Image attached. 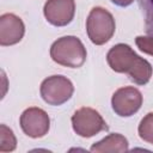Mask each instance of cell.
I'll return each mask as SVG.
<instances>
[{"instance_id":"obj_1","label":"cell","mask_w":153,"mask_h":153,"mask_svg":"<svg viewBox=\"0 0 153 153\" xmlns=\"http://www.w3.org/2000/svg\"><path fill=\"white\" fill-rule=\"evenodd\" d=\"M110 68L117 73H127L129 79L136 85H146L152 76L151 63L140 57L128 44H115L106 54Z\"/></svg>"},{"instance_id":"obj_2","label":"cell","mask_w":153,"mask_h":153,"mask_svg":"<svg viewBox=\"0 0 153 153\" xmlns=\"http://www.w3.org/2000/svg\"><path fill=\"white\" fill-rule=\"evenodd\" d=\"M86 48L75 36H63L50 47V57L57 65L68 68H79L86 61Z\"/></svg>"},{"instance_id":"obj_3","label":"cell","mask_w":153,"mask_h":153,"mask_svg":"<svg viewBox=\"0 0 153 153\" xmlns=\"http://www.w3.org/2000/svg\"><path fill=\"white\" fill-rule=\"evenodd\" d=\"M116 29L112 14L103 7H93L86 19V31L90 41L96 45L105 44L114 36Z\"/></svg>"},{"instance_id":"obj_4","label":"cell","mask_w":153,"mask_h":153,"mask_svg":"<svg viewBox=\"0 0 153 153\" xmlns=\"http://www.w3.org/2000/svg\"><path fill=\"white\" fill-rule=\"evenodd\" d=\"M74 86L72 81L63 75H51L45 78L39 87L42 99L49 105H62L73 96Z\"/></svg>"},{"instance_id":"obj_5","label":"cell","mask_w":153,"mask_h":153,"mask_svg":"<svg viewBox=\"0 0 153 153\" xmlns=\"http://www.w3.org/2000/svg\"><path fill=\"white\" fill-rule=\"evenodd\" d=\"M71 121L73 130L81 137H91L100 131L108 130V124L102 115L88 106L78 109L72 115Z\"/></svg>"},{"instance_id":"obj_6","label":"cell","mask_w":153,"mask_h":153,"mask_svg":"<svg viewBox=\"0 0 153 153\" xmlns=\"http://www.w3.org/2000/svg\"><path fill=\"white\" fill-rule=\"evenodd\" d=\"M142 105V94L134 86H126L116 90L111 98V106L120 117H130Z\"/></svg>"},{"instance_id":"obj_7","label":"cell","mask_w":153,"mask_h":153,"mask_svg":"<svg viewBox=\"0 0 153 153\" xmlns=\"http://www.w3.org/2000/svg\"><path fill=\"white\" fill-rule=\"evenodd\" d=\"M19 123L24 134L32 139L43 137L48 134L50 128V118L48 114L37 106L25 109L20 115Z\"/></svg>"},{"instance_id":"obj_8","label":"cell","mask_w":153,"mask_h":153,"mask_svg":"<svg viewBox=\"0 0 153 153\" xmlns=\"http://www.w3.org/2000/svg\"><path fill=\"white\" fill-rule=\"evenodd\" d=\"M43 13L48 23L54 26L68 25L75 14L74 0H47Z\"/></svg>"},{"instance_id":"obj_9","label":"cell","mask_w":153,"mask_h":153,"mask_svg":"<svg viewBox=\"0 0 153 153\" xmlns=\"http://www.w3.org/2000/svg\"><path fill=\"white\" fill-rule=\"evenodd\" d=\"M25 33L23 20L13 13H4L0 16V45L7 47L17 44Z\"/></svg>"},{"instance_id":"obj_10","label":"cell","mask_w":153,"mask_h":153,"mask_svg":"<svg viewBox=\"0 0 153 153\" xmlns=\"http://www.w3.org/2000/svg\"><path fill=\"white\" fill-rule=\"evenodd\" d=\"M129 149L128 140L118 133H112L105 136L103 140L91 146V152L96 153H122Z\"/></svg>"},{"instance_id":"obj_11","label":"cell","mask_w":153,"mask_h":153,"mask_svg":"<svg viewBox=\"0 0 153 153\" xmlns=\"http://www.w3.org/2000/svg\"><path fill=\"white\" fill-rule=\"evenodd\" d=\"M17 147V139L12 131L6 124L0 126V152H12Z\"/></svg>"},{"instance_id":"obj_12","label":"cell","mask_w":153,"mask_h":153,"mask_svg":"<svg viewBox=\"0 0 153 153\" xmlns=\"http://www.w3.org/2000/svg\"><path fill=\"white\" fill-rule=\"evenodd\" d=\"M137 4L143 17L145 31L148 36H153V0H137Z\"/></svg>"},{"instance_id":"obj_13","label":"cell","mask_w":153,"mask_h":153,"mask_svg":"<svg viewBox=\"0 0 153 153\" xmlns=\"http://www.w3.org/2000/svg\"><path fill=\"white\" fill-rule=\"evenodd\" d=\"M137 133L143 141L153 145V112H148L141 120L137 127Z\"/></svg>"},{"instance_id":"obj_14","label":"cell","mask_w":153,"mask_h":153,"mask_svg":"<svg viewBox=\"0 0 153 153\" xmlns=\"http://www.w3.org/2000/svg\"><path fill=\"white\" fill-rule=\"evenodd\" d=\"M135 43L141 51L153 56V36H137Z\"/></svg>"},{"instance_id":"obj_15","label":"cell","mask_w":153,"mask_h":153,"mask_svg":"<svg viewBox=\"0 0 153 153\" xmlns=\"http://www.w3.org/2000/svg\"><path fill=\"white\" fill-rule=\"evenodd\" d=\"M110 1H111L112 4L120 6V7H127V6L131 5L134 0H110Z\"/></svg>"}]
</instances>
